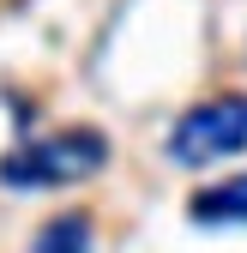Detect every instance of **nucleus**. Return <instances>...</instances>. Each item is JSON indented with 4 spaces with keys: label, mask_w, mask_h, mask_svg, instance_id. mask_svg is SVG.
<instances>
[{
    "label": "nucleus",
    "mask_w": 247,
    "mask_h": 253,
    "mask_svg": "<svg viewBox=\"0 0 247 253\" xmlns=\"http://www.w3.org/2000/svg\"><path fill=\"white\" fill-rule=\"evenodd\" d=\"M109 139L97 126H60L48 139H24L12 157H0V187L18 193H42V187H79L90 175H103Z\"/></svg>",
    "instance_id": "nucleus-1"
},
{
    "label": "nucleus",
    "mask_w": 247,
    "mask_h": 253,
    "mask_svg": "<svg viewBox=\"0 0 247 253\" xmlns=\"http://www.w3.org/2000/svg\"><path fill=\"white\" fill-rule=\"evenodd\" d=\"M163 151L181 169H211L223 157H241L247 151V97L241 90H223V97H205L193 109H181V121L169 126Z\"/></svg>",
    "instance_id": "nucleus-2"
},
{
    "label": "nucleus",
    "mask_w": 247,
    "mask_h": 253,
    "mask_svg": "<svg viewBox=\"0 0 247 253\" xmlns=\"http://www.w3.org/2000/svg\"><path fill=\"white\" fill-rule=\"evenodd\" d=\"M187 217L205 223V229H247V169L199 187V193L187 199Z\"/></svg>",
    "instance_id": "nucleus-3"
},
{
    "label": "nucleus",
    "mask_w": 247,
    "mask_h": 253,
    "mask_svg": "<svg viewBox=\"0 0 247 253\" xmlns=\"http://www.w3.org/2000/svg\"><path fill=\"white\" fill-rule=\"evenodd\" d=\"M90 241H97V229H90L84 211H54L48 223L30 235L24 253H90Z\"/></svg>",
    "instance_id": "nucleus-4"
}]
</instances>
